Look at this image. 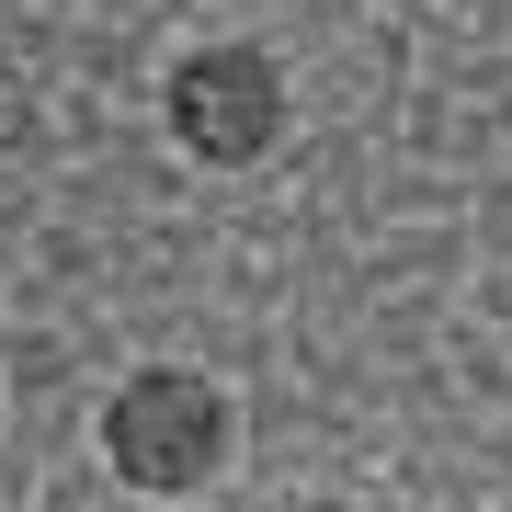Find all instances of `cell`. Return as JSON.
<instances>
[{"instance_id": "6da1fadb", "label": "cell", "mask_w": 512, "mask_h": 512, "mask_svg": "<svg viewBox=\"0 0 512 512\" xmlns=\"http://www.w3.org/2000/svg\"><path fill=\"white\" fill-rule=\"evenodd\" d=\"M239 456V399L194 365H137L103 399V467L126 490H205Z\"/></svg>"}, {"instance_id": "7a4b0ae2", "label": "cell", "mask_w": 512, "mask_h": 512, "mask_svg": "<svg viewBox=\"0 0 512 512\" xmlns=\"http://www.w3.org/2000/svg\"><path fill=\"white\" fill-rule=\"evenodd\" d=\"M285 114H296L285 57L251 46V35H217V46L171 57V80H160V126L194 171H262L285 148Z\"/></svg>"}]
</instances>
